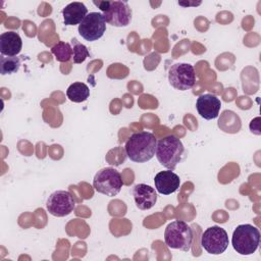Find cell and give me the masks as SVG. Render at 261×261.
Returning a JSON list of instances; mask_svg holds the SVG:
<instances>
[{
    "mask_svg": "<svg viewBox=\"0 0 261 261\" xmlns=\"http://www.w3.org/2000/svg\"><path fill=\"white\" fill-rule=\"evenodd\" d=\"M93 186L98 193L113 197L120 192L123 181L119 171L112 167H104L95 174Z\"/></svg>",
    "mask_w": 261,
    "mask_h": 261,
    "instance_id": "8992f818",
    "label": "cell"
},
{
    "mask_svg": "<svg viewBox=\"0 0 261 261\" xmlns=\"http://www.w3.org/2000/svg\"><path fill=\"white\" fill-rule=\"evenodd\" d=\"M93 3L100 8L107 23L117 28H122L129 24L132 20V9L127 2L94 1Z\"/></svg>",
    "mask_w": 261,
    "mask_h": 261,
    "instance_id": "5b68a950",
    "label": "cell"
},
{
    "mask_svg": "<svg viewBox=\"0 0 261 261\" xmlns=\"http://www.w3.org/2000/svg\"><path fill=\"white\" fill-rule=\"evenodd\" d=\"M260 232L252 224H240L232 232L231 245L240 255H252L259 247Z\"/></svg>",
    "mask_w": 261,
    "mask_h": 261,
    "instance_id": "3957f363",
    "label": "cell"
},
{
    "mask_svg": "<svg viewBox=\"0 0 261 261\" xmlns=\"http://www.w3.org/2000/svg\"><path fill=\"white\" fill-rule=\"evenodd\" d=\"M221 102L213 94H203L196 101V108L201 117L206 120L215 119L219 115Z\"/></svg>",
    "mask_w": 261,
    "mask_h": 261,
    "instance_id": "8fae6325",
    "label": "cell"
},
{
    "mask_svg": "<svg viewBox=\"0 0 261 261\" xmlns=\"http://www.w3.org/2000/svg\"><path fill=\"white\" fill-rule=\"evenodd\" d=\"M228 236L224 228L213 225L208 227L201 237V245L209 254L220 255L228 247Z\"/></svg>",
    "mask_w": 261,
    "mask_h": 261,
    "instance_id": "ba28073f",
    "label": "cell"
},
{
    "mask_svg": "<svg viewBox=\"0 0 261 261\" xmlns=\"http://www.w3.org/2000/svg\"><path fill=\"white\" fill-rule=\"evenodd\" d=\"M22 48L20 36L13 32H6L0 36V52L3 56H16Z\"/></svg>",
    "mask_w": 261,
    "mask_h": 261,
    "instance_id": "5bb4252c",
    "label": "cell"
},
{
    "mask_svg": "<svg viewBox=\"0 0 261 261\" xmlns=\"http://www.w3.org/2000/svg\"><path fill=\"white\" fill-rule=\"evenodd\" d=\"M136 206L140 210L151 209L157 202V194L154 188L145 184H138L133 189Z\"/></svg>",
    "mask_w": 261,
    "mask_h": 261,
    "instance_id": "7c38bea8",
    "label": "cell"
},
{
    "mask_svg": "<svg viewBox=\"0 0 261 261\" xmlns=\"http://www.w3.org/2000/svg\"><path fill=\"white\" fill-rule=\"evenodd\" d=\"M88 14V8L82 2H71L62 9L65 25L80 24Z\"/></svg>",
    "mask_w": 261,
    "mask_h": 261,
    "instance_id": "9a60e30c",
    "label": "cell"
},
{
    "mask_svg": "<svg viewBox=\"0 0 261 261\" xmlns=\"http://www.w3.org/2000/svg\"><path fill=\"white\" fill-rule=\"evenodd\" d=\"M67 98L75 103H81L86 101L90 96L89 87L81 82H75L71 84L66 90Z\"/></svg>",
    "mask_w": 261,
    "mask_h": 261,
    "instance_id": "2e32d148",
    "label": "cell"
},
{
    "mask_svg": "<svg viewBox=\"0 0 261 261\" xmlns=\"http://www.w3.org/2000/svg\"><path fill=\"white\" fill-rule=\"evenodd\" d=\"M168 82L176 90L186 91L194 87L196 73L194 66L190 63L179 62L170 66L168 70Z\"/></svg>",
    "mask_w": 261,
    "mask_h": 261,
    "instance_id": "52a82bcc",
    "label": "cell"
},
{
    "mask_svg": "<svg viewBox=\"0 0 261 261\" xmlns=\"http://www.w3.org/2000/svg\"><path fill=\"white\" fill-rule=\"evenodd\" d=\"M106 31V21L100 12H90L79 24V34L87 41L100 39Z\"/></svg>",
    "mask_w": 261,
    "mask_h": 261,
    "instance_id": "9c48e42d",
    "label": "cell"
},
{
    "mask_svg": "<svg viewBox=\"0 0 261 261\" xmlns=\"http://www.w3.org/2000/svg\"><path fill=\"white\" fill-rule=\"evenodd\" d=\"M51 52L60 62H67L72 58V47L66 42H58L51 48Z\"/></svg>",
    "mask_w": 261,
    "mask_h": 261,
    "instance_id": "e0dca14e",
    "label": "cell"
},
{
    "mask_svg": "<svg viewBox=\"0 0 261 261\" xmlns=\"http://www.w3.org/2000/svg\"><path fill=\"white\" fill-rule=\"evenodd\" d=\"M48 212L56 217L70 214L75 207V200L68 191H55L46 202Z\"/></svg>",
    "mask_w": 261,
    "mask_h": 261,
    "instance_id": "30bf717a",
    "label": "cell"
},
{
    "mask_svg": "<svg viewBox=\"0 0 261 261\" xmlns=\"http://www.w3.org/2000/svg\"><path fill=\"white\" fill-rule=\"evenodd\" d=\"M178 4L179 5H182V6H197V5H200L201 4V2H198V3H184V2H178Z\"/></svg>",
    "mask_w": 261,
    "mask_h": 261,
    "instance_id": "44dd1931",
    "label": "cell"
},
{
    "mask_svg": "<svg viewBox=\"0 0 261 261\" xmlns=\"http://www.w3.org/2000/svg\"><path fill=\"white\" fill-rule=\"evenodd\" d=\"M71 45H72V60L74 63H82L86 60L87 57H89L90 53L85 45L80 43L75 38L71 39Z\"/></svg>",
    "mask_w": 261,
    "mask_h": 261,
    "instance_id": "d6986e66",
    "label": "cell"
},
{
    "mask_svg": "<svg viewBox=\"0 0 261 261\" xmlns=\"http://www.w3.org/2000/svg\"><path fill=\"white\" fill-rule=\"evenodd\" d=\"M185 148L181 141L175 136H167L157 142L155 155L161 165L169 170H174L179 163Z\"/></svg>",
    "mask_w": 261,
    "mask_h": 261,
    "instance_id": "7a4b0ae2",
    "label": "cell"
},
{
    "mask_svg": "<svg viewBox=\"0 0 261 261\" xmlns=\"http://www.w3.org/2000/svg\"><path fill=\"white\" fill-rule=\"evenodd\" d=\"M20 67V57L3 56L0 59V72L2 75L12 74Z\"/></svg>",
    "mask_w": 261,
    "mask_h": 261,
    "instance_id": "ac0fdd59",
    "label": "cell"
},
{
    "mask_svg": "<svg viewBox=\"0 0 261 261\" xmlns=\"http://www.w3.org/2000/svg\"><path fill=\"white\" fill-rule=\"evenodd\" d=\"M157 140L152 133L139 132L133 134L126 141L124 149L127 157L137 163L151 160L156 151Z\"/></svg>",
    "mask_w": 261,
    "mask_h": 261,
    "instance_id": "6da1fadb",
    "label": "cell"
},
{
    "mask_svg": "<svg viewBox=\"0 0 261 261\" xmlns=\"http://www.w3.org/2000/svg\"><path fill=\"white\" fill-rule=\"evenodd\" d=\"M154 184L159 194L170 195L179 188L180 179L176 173L168 169L158 172L154 177Z\"/></svg>",
    "mask_w": 261,
    "mask_h": 261,
    "instance_id": "4fadbf2b",
    "label": "cell"
},
{
    "mask_svg": "<svg viewBox=\"0 0 261 261\" xmlns=\"http://www.w3.org/2000/svg\"><path fill=\"white\" fill-rule=\"evenodd\" d=\"M165 244L175 250L188 252L193 242V230L191 226L182 220L170 222L164 231Z\"/></svg>",
    "mask_w": 261,
    "mask_h": 261,
    "instance_id": "277c9868",
    "label": "cell"
},
{
    "mask_svg": "<svg viewBox=\"0 0 261 261\" xmlns=\"http://www.w3.org/2000/svg\"><path fill=\"white\" fill-rule=\"evenodd\" d=\"M250 130L255 135H261L260 132V117H256L250 122Z\"/></svg>",
    "mask_w": 261,
    "mask_h": 261,
    "instance_id": "ffe728a7",
    "label": "cell"
}]
</instances>
